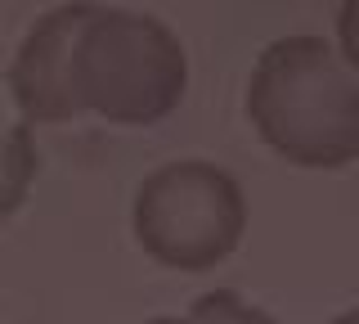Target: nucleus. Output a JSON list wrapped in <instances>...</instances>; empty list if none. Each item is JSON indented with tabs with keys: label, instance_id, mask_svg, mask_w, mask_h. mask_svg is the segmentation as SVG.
I'll return each instance as SVG.
<instances>
[{
	"label": "nucleus",
	"instance_id": "f257e3e1",
	"mask_svg": "<svg viewBox=\"0 0 359 324\" xmlns=\"http://www.w3.org/2000/svg\"><path fill=\"white\" fill-rule=\"evenodd\" d=\"M247 122L292 167L337 171L359 158V77L323 37H283L247 77Z\"/></svg>",
	"mask_w": 359,
	"mask_h": 324
},
{
	"label": "nucleus",
	"instance_id": "f03ea898",
	"mask_svg": "<svg viewBox=\"0 0 359 324\" xmlns=\"http://www.w3.org/2000/svg\"><path fill=\"white\" fill-rule=\"evenodd\" d=\"M72 86L86 113L117 127H153L184 99L189 59L162 18L95 9L72 54Z\"/></svg>",
	"mask_w": 359,
	"mask_h": 324
},
{
	"label": "nucleus",
	"instance_id": "7ed1b4c3",
	"mask_svg": "<svg viewBox=\"0 0 359 324\" xmlns=\"http://www.w3.org/2000/svg\"><path fill=\"white\" fill-rule=\"evenodd\" d=\"M135 243L166 271L202 275L238 248L247 230L243 189L224 167L180 158L149 171L130 207Z\"/></svg>",
	"mask_w": 359,
	"mask_h": 324
},
{
	"label": "nucleus",
	"instance_id": "20e7f679",
	"mask_svg": "<svg viewBox=\"0 0 359 324\" xmlns=\"http://www.w3.org/2000/svg\"><path fill=\"white\" fill-rule=\"evenodd\" d=\"M95 9L99 5H86V0L59 5L36 18L22 37L14 63H9V95H14L22 122H72L76 113H86L72 86V54Z\"/></svg>",
	"mask_w": 359,
	"mask_h": 324
},
{
	"label": "nucleus",
	"instance_id": "39448f33",
	"mask_svg": "<svg viewBox=\"0 0 359 324\" xmlns=\"http://www.w3.org/2000/svg\"><path fill=\"white\" fill-rule=\"evenodd\" d=\"M36 171H41L36 144L27 140V122H18L5 131V144H0V216H14L22 207Z\"/></svg>",
	"mask_w": 359,
	"mask_h": 324
},
{
	"label": "nucleus",
	"instance_id": "423d86ee",
	"mask_svg": "<svg viewBox=\"0 0 359 324\" xmlns=\"http://www.w3.org/2000/svg\"><path fill=\"white\" fill-rule=\"evenodd\" d=\"M194 320H265V311L247 306V302H238L233 293H207L194 302V311H189Z\"/></svg>",
	"mask_w": 359,
	"mask_h": 324
},
{
	"label": "nucleus",
	"instance_id": "0eeeda50",
	"mask_svg": "<svg viewBox=\"0 0 359 324\" xmlns=\"http://www.w3.org/2000/svg\"><path fill=\"white\" fill-rule=\"evenodd\" d=\"M337 37H341V54L351 59V68L359 72V0H346V5H341Z\"/></svg>",
	"mask_w": 359,
	"mask_h": 324
},
{
	"label": "nucleus",
	"instance_id": "6e6552de",
	"mask_svg": "<svg viewBox=\"0 0 359 324\" xmlns=\"http://www.w3.org/2000/svg\"><path fill=\"white\" fill-rule=\"evenodd\" d=\"M346 320H359V311H351V316H346Z\"/></svg>",
	"mask_w": 359,
	"mask_h": 324
}]
</instances>
